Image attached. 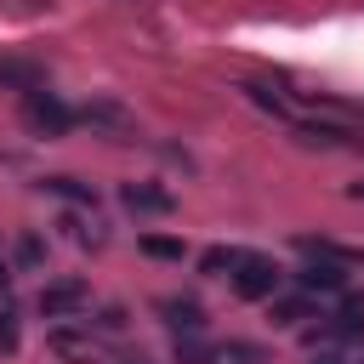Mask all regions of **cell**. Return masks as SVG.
<instances>
[{
  "label": "cell",
  "mask_w": 364,
  "mask_h": 364,
  "mask_svg": "<svg viewBox=\"0 0 364 364\" xmlns=\"http://www.w3.org/2000/svg\"><path fill=\"white\" fill-rule=\"evenodd\" d=\"M119 199H125V210H136V216H165V210H176V199H171L165 188H154V182H125Z\"/></svg>",
  "instance_id": "4"
},
{
  "label": "cell",
  "mask_w": 364,
  "mask_h": 364,
  "mask_svg": "<svg viewBox=\"0 0 364 364\" xmlns=\"http://www.w3.org/2000/svg\"><path fill=\"white\" fill-rule=\"evenodd\" d=\"M233 262H239V250H233V245H210V250L199 256V273H228Z\"/></svg>",
  "instance_id": "12"
},
{
  "label": "cell",
  "mask_w": 364,
  "mask_h": 364,
  "mask_svg": "<svg viewBox=\"0 0 364 364\" xmlns=\"http://www.w3.org/2000/svg\"><path fill=\"white\" fill-rule=\"evenodd\" d=\"M159 313H165V324H176V330H199V324H205L199 301H188V296H165Z\"/></svg>",
  "instance_id": "10"
},
{
  "label": "cell",
  "mask_w": 364,
  "mask_h": 364,
  "mask_svg": "<svg viewBox=\"0 0 364 364\" xmlns=\"http://www.w3.org/2000/svg\"><path fill=\"white\" fill-rule=\"evenodd\" d=\"M40 188H46V193H57V199H68V205H97L91 182H80V176H46Z\"/></svg>",
  "instance_id": "11"
},
{
  "label": "cell",
  "mask_w": 364,
  "mask_h": 364,
  "mask_svg": "<svg viewBox=\"0 0 364 364\" xmlns=\"http://www.w3.org/2000/svg\"><path fill=\"white\" fill-rule=\"evenodd\" d=\"M313 364H341V353H318V358H313Z\"/></svg>",
  "instance_id": "18"
},
{
  "label": "cell",
  "mask_w": 364,
  "mask_h": 364,
  "mask_svg": "<svg viewBox=\"0 0 364 364\" xmlns=\"http://www.w3.org/2000/svg\"><path fill=\"white\" fill-rule=\"evenodd\" d=\"M142 250H148V256H159V262H182V239H165V233H148V239H142Z\"/></svg>",
  "instance_id": "13"
},
{
  "label": "cell",
  "mask_w": 364,
  "mask_h": 364,
  "mask_svg": "<svg viewBox=\"0 0 364 364\" xmlns=\"http://www.w3.org/2000/svg\"><path fill=\"white\" fill-rule=\"evenodd\" d=\"M17 347V324H11V313H0V353H11Z\"/></svg>",
  "instance_id": "17"
},
{
  "label": "cell",
  "mask_w": 364,
  "mask_h": 364,
  "mask_svg": "<svg viewBox=\"0 0 364 364\" xmlns=\"http://www.w3.org/2000/svg\"><path fill=\"white\" fill-rule=\"evenodd\" d=\"M296 250H301V256H313V262H336V267L358 262V250H347V245H336V239H313V233H301V239H296Z\"/></svg>",
  "instance_id": "8"
},
{
  "label": "cell",
  "mask_w": 364,
  "mask_h": 364,
  "mask_svg": "<svg viewBox=\"0 0 364 364\" xmlns=\"http://www.w3.org/2000/svg\"><path fill=\"white\" fill-rule=\"evenodd\" d=\"M85 301H91V290H85L80 279H57V284L40 290V313H46V318H68V313H80Z\"/></svg>",
  "instance_id": "3"
},
{
  "label": "cell",
  "mask_w": 364,
  "mask_h": 364,
  "mask_svg": "<svg viewBox=\"0 0 364 364\" xmlns=\"http://www.w3.org/2000/svg\"><path fill=\"white\" fill-rule=\"evenodd\" d=\"M40 256H46V245H40V239H34V233H28V239H23V245H17V262H23V267H34V262H40Z\"/></svg>",
  "instance_id": "15"
},
{
  "label": "cell",
  "mask_w": 364,
  "mask_h": 364,
  "mask_svg": "<svg viewBox=\"0 0 364 364\" xmlns=\"http://www.w3.org/2000/svg\"><path fill=\"white\" fill-rule=\"evenodd\" d=\"M301 313H307V301H301V296H290V301H279V324H296Z\"/></svg>",
  "instance_id": "16"
},
{
  "label": "cell",
  "mask_w": 364,
  "mask_h": 364,
  "mask_svg": "<svg viewBox=\"0 0 364 364\" xmlns=\"http://www.w3.org/2000/svg\"><path fill=\"white\" fill-rule=\"evenodd\" d=\"M228 279H233V290L245 301H273L279 296V267L267 256H256V250H239V262L228 267Z\"/></svg>",
  "instance_id": "1"
},
{
  "label": "cell",
  "mask_w": 364,
  "mask_h": 364,
  "mask_svg": "<svg viewBox=\"0 0 364 364\" xmlns=\"http://www.w3.org/2000/svg\"><path fill=\"white\" fill-rule=\"evenodd\" d=\"M239 91H245V97H250L262 114H273V119H296V102H290L284 91H273V85H262V80H245Z\"/></svg>",
  "instance_id": "6"
},
{
  "label": "cell",
  "mask_w": 364,
  "mask_h": 364,
  "mask_svg": "<svg viewBox=\"0 0 364 364\" xmlns=\"http://www.w3.org/2000/svg\"><path fill=\"white\" fill-rule=\"evenodd\" d=\"M23 119H28V131H40V136H63L80 114H74V108H63L51 91H28V97H23Z\"/></svg>",
  "instance_id": "2"
},
{
  "label": "cell",
  "mask_w": 364,
  "mask_h": 364,
  "mask_svg": "<svg viewBox=\"0 0 364 364\" xmlns=\"http://www.w3.org/2000/svg\"><path fill=\"white\" fill-rule=\"evenodd\" d=\"M330 336H341V341H364V296H347V301H341V313L330 318Z\"/></svg>",
  "instance_id": "9"
},
{
  "label": "cell",
  "mask_w": 364,
  "mask_h": 364,
  "mask_svg": "<svg viewBox=\"0 0 364 364\" xmlns=\"http://www.w3.org/2000/svg\"><path fill=\"white\" fill-rule=\"evenodd\" d=\"M296 284L313 296V290H324V296H336V290H347V267H336V262H313L307 256V267L296 273Z\"/></svg>",
  "instance_id": "5"
},
{
  "label": "cell",
  "mask_w": 364,
  "mask_h": 364,
  "mask_svg": "<svg viewBox=\"0 0 364 364\" xmlns=\"http://www.w3.org/2000/svg\"><path fill=\"white\" fill-rule=\"evenodd\" d=\"M0 85H11V91H46V68H34V63H17V57H0Z\"/></svg>",
  "instance_id": "7"
},
{
  "label": "cell",
  "mask_w": 364,
  "mask_h": 364,
  "mask_svg": "<svg viewBox=\"0 0 364 364\" xmlns=\"http://www.w3.org/2000/svg\"><path fill=\"white\" fill-rule=\"evenodd\" d=\"M6 279H11V273H6V262H0V290H6Z\"/></svg>",
  "instance_id": "19"
},
{
  "label": "cell",
  "mask_w": 364,
  "mask_h": 364,
  "mask_svg": "<svg viewBox=\"0 0 364 364\" xmlns=\"http://www.w3.org/2000/svg\"><path fill=\"white\" fill-rule=\"evenodd\" d=\"M80 119H91V125H131V119H125V108H114V102H91Z\"/></svg>",
  "instance_id": "14"
}]
</instances>
